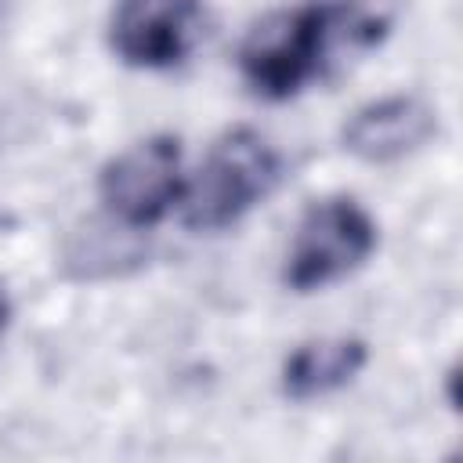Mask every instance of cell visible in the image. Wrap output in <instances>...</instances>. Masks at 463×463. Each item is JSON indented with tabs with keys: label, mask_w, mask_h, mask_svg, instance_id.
<instances>
[{
	"label": "cell",
	"mask_w": 463,
	"mask_h": 463,
	"mask_svg": "<svg viewBox=\"0 0 463 463\" xmlns=\"http://www.w3.org/2000/svg\"><path fill=\"white\" fill-rule=\"evenodd\" d=\"M206 33L203 0H116L109 47L130 69H174Z\"/></svg>",
	"instance_id": "cell-5"
},
{
	"label": "cell",
	"mask_w": 463,
	"mask_h": 463,
	"mask_svg": "<svg viewBox=\"0 0 463 463\" xmlns=\"http://www.w3.org/2000/svg\"><path fill=\"white\" fill-rule=\"evenodd\" d=\"M438 134V112L423 98L394 94L362 105L344 123V148L362 163H394Z\"/></svg>",
	"instance_id": "cell-6"
},
{
	"label": "cell",
	"mask_w": 463,
	"mask_h": 463,
	"mask_svg": "<svg viewBox=\"0 0 463 463\" xmlns=\"http://www.w3.org/2000/svg\"><path fill=\"white\" fill-rule=\"evenodd\" d=\"M391 18L369 0H307L260 18L242 47L239 72L257 98L286 101L318 80L340 51H369Z\"/></svg>",
	"instance_id": "cell-1"
},
{
	"label": "cell",
	"mask_w": 463,
	"mask_h": 463,
	"mask_svg": "<svg viewBox=\"0 0 463 463\" xmlns=\"http://www.w3.org/2000/svg\"><path fill=\"white\" fill-rule=\"evenodd\" d=\"M369 351L358 336H322L300 344L286 362H282V394L293 402H315L326 398L340 387H347Z\"/></svg>",
	"instance_id": "cell-7"
},
{
	"label": "cell",
	"mask_w": 463,
	"mask_h": 463,
	"mask_svg": "<svg viewBox=\"0 0 463 463\" xmlns=\"http://www.w3.org/2000/svg\"><path fill=\"white\" fill-rule=\"evenodd\" d=\"M376 250L373 217L347 195L311 203L297 224V235L286 253L282 282L293 293L326 289L351 271H358Z\"/></svg>",
	"instance_id": "cell-3"
},
{
	"label": "cell",
	"mask_w": 463,
	"mask_h": 463,
	"mask_svg": "<svg viewBox=\"0 0 463 463\" xmlns=\"http://www.w3.org/2000/svg\"><path fill=\"white\" fill-rule=\"evenodd\" d=\"M282 177L279 148L250 130L235 127L217 137L192 181L181 192V217L192 232H221L264 203Z\"/></svg>",
	"instance_id": "cell-2"
},
{
	"label": "cell",
	"mask_w": 463,
	"mask_h": 463,
	"mask_svg": "<svg viewBox=\"0 0 463 463\" xmlns=\"http://www.w3.org/2000/svg\"><path fill=\"white\" fill-rule=\"evenodd\" d=\"M184 192L181 145L170 134L145 137L105 163L98 177V199L112 224L123 232L152 228L166 217Z\"/></svg>",
	"instance_id": "cell-4"
},
{
	"label": "cell",
	"mask_w": 463,
	"mask_h": 463,
	"mask_svg": "<svg viewBox=\"0 0 463 463\" xmlns=\"http://www.w3.org/2000/svg\"><path fill=\"white\" fill-rule=\"evenodd\" d=\"M7 318H11V304H7V297H4V289H0V336H4V329H7Z\"/></svg>",
	"instance_id": "cell-8"
}]
</instances>
